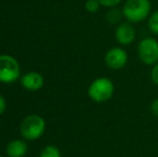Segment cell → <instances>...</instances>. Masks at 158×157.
<instances>
[{"label": "cell", "instance_id": "obj_1", "mask_svg": "<svg viewBox=\"0 0 158 157\" xmlns=\"http://www.w3.org/2000/svg\"><path fill=\"white\" fill-rule=\"evenodd\" d=\"M122 11L127 22L138 24L150 17L152 3L150 0H126Z\"/></svg>", "mask_w": 158, "mask_h": 157}, {"label": "cell", "instance_id": "obj_2", "mask_svg": "<svg viewBox=\"0 0 158 157\" xmlns=\"http://www.w3.org/2000/svg\"><path fill=\"white\" fill-rule=\"evenodd\" d=\"M115 86L111 79L106 76H100L95 79L88 86L87 94L93 101L97 103H103L111 100L114 96Z\"/></svg>", "mask_w": 158, "mask_h": 157}, {"label": "cell", "instance_id": "obj_3", "mask_svg": "<svg viewBox=\"0 0 158 157\" xmlns=\"http://www.w3.org/2000/svg\"><path fill=\"white\" fill-rule=\"evenodd\" d=\"M137 54L145 66H154L158 61V41L153 37H145L138 43Z\"/></svg>", "mask_w": 158, "mask_h": 157}, {"label": "cell", "instance_id": "obj_4", "mask_svg": "<svg viewBox=\"0 0 158 157\" xmlns=\"http://www.w3.org/2000/svg\"><path fill=\"white\" fill-rule=\"evenodd\" d=\"M44 130H45V122L37 114L26 116L21 124V134L26 140H37L43 134Z\"/></svg>", "mask_w": 158, "mask_h": 157}, {"label": "cell", "instance_id": "obj_5", "mask_svg": "<svg viewBox=\"0 0 158 157\" xmlns=\"http://www.w3.org/2000/svg\"><path fill=\"white\" fill-rule=\"evenodd\" d=\"M19 65L14 57L10 55H0V82L12 83L19 76Z\"/></svg>", "mask_w": 158, "mask_h": 157}, {"label": "cell", "instance_id": "obj_6", "mask_svg": "<svg viewBox=\"0 0 158 157\" xmlns=\"http://www.w3.org/2000/svg\"><path fill=\"white\" fill-rule=\"evenodd\" d=\"M104 63L112 70H119L126 67L128 63V54L121 46H114L106 51L104 55Z\"/></svg>", "mask_w": 158, "mask_h": 157}, {"label": "cell", "instance_id": "obj_7", "mask_svg": "<svg viewBox=\"0 0 158 157\" xmlns=\"http://www.w3.org/2000/svg\"><path fill=\"white\" fill-rule=\"evenodd\" d=\"M114 37L116 42L122 46H127L133 43L137 38V31L132 23L130 22H122L115 28Z\"/></svg>", "mask_w": 158, "mask_h": 157}, {"label": "cell", "instance_id": "obj_8", "mask_svg": "<svg viewBox=\"0 0 158 157\" xmlns=\"http://www.w3.org/2000/svg\"><path fill=\"white\" fill-rule=\"evenodd\" d=\"M21 84L24 88H26L27 90H39L40 88L43 86L44 84V79L40 73L35 71H30L27 72L26 74H24L21 79Z\"/></svg>", "mask_w": 158, "mask_h": 157}, {"label": "cell", "instance_id": "obj_9", "mask_svg": "<svg viewBox=\"0 0 158 157\" xmlns=\"http://www.w3.org/2000/svg\"><path fill=\"white\" fill-rule=\"evenodd\" d=\"M6 152L9 157H23L27 152V144L25 141L19 139L12 140L6 145Z\"/></svg>", "mask_w": 158, "mask_h": 157}, {"label": "cell", "instance_id": "obj_10", "mask_svg": "<svg viewBox=\"0 0 158 157\" xmlns=\"http://www.w3.org/2000/svg\"><path fill=\"white\" fill-rule=\"evenodd\" d=\"M122 17H124L123 11L118 10L115 6V8H110V11L106 14V21L111 25H118L119 23H122Z\"/></svg>", "mask_w": 158, "mask_h": 157}, {"label": "cell", "instance_id": "obj_11", "mask_svg": "<svg viewBox=\"0 0 158 157\" xmlns=\"http://www.w3.org/2000/svg\"><path fill=\"white\" fill-rule=\"evenodd\" d=\"M148 27L152 34L158 36V10L151 13L150 17L148 19Z\"/></svg>", "mask_w": 158, "mask_h": 157}, {"label": "cell", "instance_id": "obj_12", "mask_svg": "<svg viewBox=\"0 0 158 157\" xmlns=\"http://www.w3.org/2000/svg\"><path fill=\"white\" fill-rule=\"evenodd\" d=\"M40 157H61L60 152L54 145H48L41 151Z\"/></svg>", "mask_w": 158, "mask_h": 157}, {"label": "cell", "instance_id": "obj_13", "mask_svg": "<svg viewBox=\"0 0 158 157\" xmlns=\"http://www.w3.org/2000/svg\"><path fill=\"white\" fill-rule=\"evenodd\" d=\"M101 4L98 0H86L85 2V9L89 13H96L100 9Z\"/></svg>", "mask_w": 158, "mask_h": 157}, {"label": "cell", "instance_id": "obj_14", "mask_svg": "<svg viewBox=\"0 0 158 157\" xmlns=\"http://www.w3.org/2000/svg\"><path fill=\"white\" fill-rule=\"evenodd\" d=\"M101 4V6H106V8H115L121 3L123 0H98Z\"/></svg>", "mask_w": 158, "mask_h": 157}, {"label": "cell", "instance_id": "obj_15", "mask_svg": "<svg viewBox=\"0 0 158 157\" xmlns=\"http://www.w3.org/2000/svg\"><path fill=\"white\" fill-rule=\"evenodd\" d=\"M150 76H151V80H152L153 83L158 86V61L154 66H152Z\"/></svg>", "mask_w": 158, "mask_h": 157}, {"label": "cell", "instance_id": "obj_16", "mask_svg": "<svg viewBox=\"0 0 158 157\" xmlns=\"http://www.w3.org/2000/svg\"><path fill=\"white\" fill-rule=\"evenodd\" d=\"M151 111H152L153 115L158 118V98L153 100L152 105H151Z\"/></svg>", "mask_w": 158, "mask_h": 157}, {"label": "cell", "instance_id": "obj_17", "mask_svg": "<svg viewBox=\"0 0 158 157\" xmlns=\"http://www.w3.org/2000/svg\"><path fill=\"white\" fill-rule=\"evenodd\" d=\"M6 99L4 97L0 94V115L6 111Z\"/></svg>", "mask_w": 158, "mask_h": 157}, {"label": "cell", "instance_id": "obj_18", "mask_svg": "<svg viewBox=\"0 0 158 157\" xmlns=\"http://www.w3.org/2000/svg\"><path fill=\"white\" fill-rule=\"evenodd\" d=\"M0 157H3V156H1V155H0Z\"/></svg>", "mask_w": 158, "mask_h": 157}]
</instances>
